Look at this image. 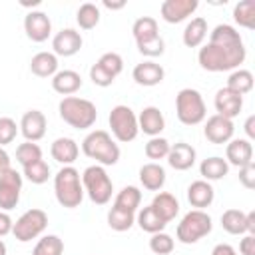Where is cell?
I'll use <instances>...</instances> for the list:
<instances>
[{
	"label": "cell",
	"mask_w": 255,
	"mask_h": 255,
	"mask_svg": "<svg viewBox=\"0 0 255 255\" xmlns=\"http://www.w3.org/2000/svg\"><path fill=\"white\" fill-rule=\"evenodd\" d=\"M239 253L241 255H255V235H245L239 241Z\"/></svg>",
	"instance_id": "bcb514c9"
},
{
	"label": "cell",
	"mask_w": 255,
	"mask_h": 255,
	"mask_svg": "<svg viewBox=\"0 0 255 255\" xmlns=\"http://www.w3.org/2000/svg\"><path fill=\"white\" fill-rule=\"evenodd\" d=\"M205 38H207V20L201 16L191 18V22H187L183 30V44L187 48H199Z\"/></svg>",
	"instance_id": "83f0119b"
},
{
	"label": "cell",
	"mask_w": 255,
	"mask_h": 255,
	"mask_svg": "<svg viewBox=\"0 0 255 255\" xmlns=\"http://www.w3.org/2000/svg\"><path fill=\"white\" fill-rule=\"evenodd\" d=\"M50 153L58 163L72 165L80 155V147H78L76 139H72V137H58V139L52 141Z\"/></svg>",
	"instance_id": "cb8c5ba5"
},
{
	"label": "cell",
	"mask_w": 255,
	"mask_h": 255,
	"mask_svg": "<svg viewBox=\"0 0 255 255\" xmlns=\"http://www.w3.org/2000/svg\"><path fill=\"white\" fill-rule=\"evenodd\" d=\"M225 161L235 167H243L253 161V145L247 137H235L227 141L225 147Z\"/></svg>",
	"instance_id": "e0dca14e"
},
{
	"label": "cell",
	"mask_w": 255,
	"mask_h": 255,
	"mask_svg": "<svg viewBox=\"0 0 255 255\" xmlns=\"http://www.w3.org/2000/svg\"><path fill=\"white\" fill-rule=\"evenodd\" d=\"M52 88L60 96H74L82 88V76L76 70H58L52 76Z\"/></svg>",
	"instance_id": "603a6c76"
},
{
	"label": "cell",
	"mask_w": 255,
	"mask_h": 255,
	"mask_svg": "<svg viewBox=\"0 0 255 255\" xmlns=\"http://www.w3.org/2000/svg\"><path fill=\"white\" fill-rule=\"evenodd\" d=\"M137 128H139V131H143L145 135L155 137V135H159V133L165 129V118H163V114L159 112V108H155V106H145V108L141 110V114L137 116Z\"/></svg>",
	"instance_id": "ffe728a7"
},
{
	"label": "cell",
	"mask_w": 255,
	"mask_h": 255,
	"mask_svg": "<svg viewBox=\"0 0 255 255\" xmlns=\"http://www.w3.org/2000/svg\"><path fill=\"white\" fill-rule=\"evenodd\" d=\"M16 159H18V163L22 167H26V165L42 159V147L38 143H34V141H24V143H20L16 147Z\"/></svg>",
	"instance_id": "ab89813d"
},
{
	"label": "cell",
	"mask_w": 255,
	"mask_h": 255,
	"mask_svg": "<svg viewBox=\"0 0 255 255\" xmlns=\"http://www.w3.org/2000/svg\"><path fill=\"white\" fill-rule=\"evenodd\" d=\"M229 171V163L219 157V155H213V157H207L199 163V173L205 181H217V179H223Z\"/></svg>",
	"instance_id": "f546056e"
},
{
	"label": "cell",
	"mask_w": 255,
	"mask_h": 255,
	"mask_svg": "<svg viewBox=\"0 0 255 255\" xmlns=\"http://www.w3.org/2000/svg\"><path fill=\"white\" fill-rule=\"evenodd\" d=\"M76 22L82 30H92L100 24V8L92 2H86L76 12Z\"/></svg>",
	"instance_id": "d590c367"
},
{
	"label": "cell",
	"mask_w": 255,
	"mask_h": 255,
	"mask_svg": "<svg viewBox=\"0 0 255 255\" xmlns=\"http://www.w3.org/2000/svg\"><path fill=\"white\" fill-rule=\"evenodd\" d=\"M213 229V221L211 217L203 211V209H191L187 211L181 221L177 223L175 229V237L177 241H181L183 245H193L199 239H203L205 235H209Z\"/></svg>",
	"instance_id": "52a82bcc"
},
{
	"label": "cell",
	"mask_w": 255,
	"mask_h": 255,
	"mask_svg": "<svg viewBox=\"0 0 255 255\" xmlns=\"http://www.w3.org/2000/svg\"><path fill=\"white\" fill-rule=\"evenodd\" d=\"M64 241L58 235H44L32 249V255H62Z\"/></svg>",
	"instance_id": "74e56055"
},
{
	"label": "cell",
	"mask_w": 255,
	"mask_h": 255,
	"mask_svg": "<svg viewBox=\"0 0 255 255\" xmlns=\"http://www.w3.org/2000/svg\"><path fill=\"white\" fill-rule=\"evenodd\" d=\"M0 255H6V243L0 239Z\"/></svg>",
	"instance_id": "11a10c76"
},
{
	"label": "cell",
	"mask_w": 255,
	"mask_h": 255,
	"mask_svg": "<svg viewBox=\"0 0 255 255\" xmlns=\"http://www.w3.org/2000/svg\"><path fill=\"white\" fill-rule=\"evenodd\" d=\"M58 112H60V118L70 128H76V129H88L98 120L96 104L86 98H78V96L62 98V102L58 104Z\"/></svg>",
	"instance_id": "3957f363"
},
{
	"label": "cell",
	"mask_w": 255,
	"mask_h": 255,
	"mask_svg": "<svg viewBox=\"0 0 255 255\" xmlns=\"http://www.w3.org/2000/svg\"><path fill=\"white\" fill-rule=\"evenodd\" d=\"M245 133H247V139L249 141L255 137V116H249L245 120Z\"/></svg>",
	"instance_id": "681fc988"
},
{
	"label": "cell",
	"mask_w": 255,
	"mask_h": 255,
	"mask_svg": "<svg viewBox=\"0 0 255 255\" xmlns=\"http://www.w3.org/2000/svg\"><path fill=\"white\" fill-rule=\"evenodd\" d=\"M24 32L32 42H46L52 34V22L46 12L42 10H32L24 18Z\"/></svg>",
	"instance_id": "4fadbf2b"
},
{
	"label": "cell",
	"mask_w": 255,
	"mask_h": 255,
	"mask_svg": "<svg viewBox=\"0 0 255 255\" xmlns=\"http://www.w3.org/2000/svg\"><path fill=\"white\" fill-rule=\"evenodd\" d=\"M131 78L137 86H145V88H151V86H157L163 82L165 78V70L153 62V60H145L141 64H137L131 72Z\"/></svg>",
	"instance_id": "ac0fdd59"
},
{
	"label": "cell",
	"mask_w": 255,
	"mask_h": 255,
	"mask_svg": "<svg viewBox=\"0 0 255 255\" xmlns=\"http://www.w3.org/2000/svg\"><path fill=\"white\" fill-rule=\"evenodd\" d=\"M213 106H215L219 116L233 120L243 110V96H239L227 88H221V90H217V94L213 98Z\"/></svg>",
	"instance_id": "d6986e66"
},
{
	"label": "cell",
	"mask_w": 255,
	"mask_h": 255,
	"mask_svg": "<svg viewBox=\"0 0 255 255\" xmlns=\"http://www.w3.org/2000/svg\"><path fill=\"white\" fill-rule=\"evenodd\" d=\"M22 175H24L30 183L42 185V183H46L48 177H50V165H48L44 159H38V161L30 163V165L22 167Z\"/></svg>",
	"instance_id": "8d00e7d4"
},
{
	"label": "cell",
	"mask_w": 255,
	"mask_h": 255,
	"mask_svg": "<svg viewBox=\"0 0 255 255\" xmlns=\"http://www.w3.org/2000/svg\"><path fill=\"white\" fill-rule=\"evenodd\" d=\"M149 205L153 207V211H155L165 223H169L171 219H175V215L179 213V201H177V197L171 195V193H167V191L155 193V197L151 199Z\"/></svg>",
	"instance_id": "d4e9b609"
},
{
	"label": "cell",
	"mask_w": 255,
	"mask_h": 255,
	"mask_svg": "<svg viewBox=\"0 0 255 255\" xmlns=\"http://www.w3.org/2000/svg\"><path fill=\"white\" fill-rule=\"evenodd\" d=\"M197 6H199L197 0H165L161 2L159 12L167 24H179L187 20L197 10Z\"/></svg>",
	"instance_id": "5bb4252c"
},
{
	"label": "cell",
	"mask_w": 255,
	"mask_h": 255,
	"mask_svg": "<svg viewBox=\"0 0 255 255\" xmlns=\"http://www.w3.org/2000/svg\"><path fill=\"white\" fill-rule=\"evenodd\" d=\"M211 255H237V251L229 243H219L211 249Z\"/></svg>",
	"instance_id": "c3c4849f"
},
{
	"label": "cell",
	"mask_w": 255,
	"mask_h": 255,
	"mask_svg": "<svg viewBox=\"0 0 255 255\" xmlns=\"http://www.w3.org/2000/svg\"><path fill=\"white\" fill-rule=\"evenodd\" d=\"M8 167H10V155H8V151L4 147H0V173L6 171Z\"/></svg>",
	"instance_id": "816d5d0a"
},
{
	"label": "cell",
	"mask_w": 255,
	"mask_h": 255,
	"mask_svg": "<svg viewBox=\"0 0 255 255\" xmlns=\"http://www.w3.org/2000/svg\"><path fill=\"white\" fill-rule=\"evenodd\" d=\"M22 193V173L8 167L0 173V209L10 211L18 205Z\"/></svg>",
	"instance_id": "8fae6325"
},
{
	"label": "cell",
	"mask_w": 255,
	"mask_h": 255,
	"mask_svg": "<svg viewBox=\"0 0 255 255\" xmlns=\"http://www.w3.org/2000/svg\"><path fill=\"white\" fill-rule=\"evenodd\" d=\"M131 34L135 38V44H143L147 40H153L159 36V30H157V20L151 18V16H141L133 22L131 26Z\"/></svg>",
	"instance_id": "4dcf8cb0"
},
{
	"label": "cell",
	"mask_w": 255,
	"mask_h": 255,
	"mask_svg": "<svg viewBox=\"0 0 255 255\" xmlns=\"http://www.w3.org/2000/svg\"><path fill=\"white\" fill-rule=\"evenodd\" d=\"M30 72L38 78H52L58 72V56L54 52H38L30 60Z\"/></svg>",
	"instance_id": "484cf974"
},
{
	"label": "cell",
	"mask_w": 255,
	"mask_h": 255,
	"mask_svg": "<svg viewBox=\"0 0 255 255\" xmlns=\"http://www.w3.org/2000/svg\"><path fill=\"white\" fill-rule=\"evenodd\" d=\"M239 181L245 189H253L255 187V163H247L243 167H239Z\"/></svg>",
	"instance_id": "f6af8a7d"
},
{
	"label": "cell",
	"mask_w": 255,
	"mask_h": 255,
	"mask_svg": "<svg viewBox=\"0 0 255 255\" xmlns=\"http://www.w3.org/2000/svg\"><path fill=\"white\" fill-rule=\"evenodd\" d=\"M82 151L90 159H96L98 165H116L120 161V145L106 129L90 131L82 141Z\"/></svg>",
	"instance_id": "277c9868"
},
{
	"label": "cell",
	"mask_w": 255,
	"mask_h": 255,
	"mask_svg": "<svg viewBox=\"0 0 255 255\" xmlns=\"http://www.w3.org/2000/svg\"><path fill=\"white\" fill-rule=\"evenodd\" d=\"M18 128H20V133L26 137V141H34L36 143L46 135L48 122H46V116L40 110H28L22 116Z\"/></svg>",
	"instance_id": "2e32d148"
},
{
	"label": "cell",
	"mask_w": 255,
	"mask_h": 255,
	"mask_svg": "<svg viewBox=\"0 0 255 255\" xmlns=\"http://www.w3.org/2000/svg\"><path fill=\"white\" fill-rule=\"evenodd\" d=\"M233 20L247 30L255 28V0H241L233 8Z\"/></svg>",
	"instance_id": "e575fe53"
},
{
	"label": "cell",
	"mask_w": 255,
	"mask_h": 255,
	"mask_svg": "<svg viewBox=\"0 0 255 255\" xmlns=\"http://www.w3.org/2000/svg\"><path fill=\"white\" fill-rule=\"evenodd\" d=\"M135 223L139 225V229L141 231H145V233H159V231H163L165 229V221L153 211V207L151 205H147V207H143V209H139V213H137V217H135Z\"/></svg>",
	"instance_id": "d6a6232c"
},
{
	"label": "cell",
	"mask_w": 255,
	"mask_h": 255,
	"mask_svg": "<svg viewBox=\"0 0 255 255\" xmlns=\"http://www.w3.org/2000/svg\"><path fill=\"white\" fill-rule=\"evenodd\" d=\"M133 223H135V213H126V211H120L116 207H112L108 211V225L114 231H120V233L128 231V229H131Z\"/></svg>",
	"instance_id": "f35d334b"
},
{
	"label": "cell",
	"mask_w": 255,
	"mask_h": 255,
	"mask_svg": "<svg viewBox=\"0 0 255 255\" xmlns=\"http://www.w3.org/2000/svg\"><path fill=\"white\" fill-rule=\"evenodd\" d=\"M245 227H247V235H255V211H249L247 213Z\"/></svg>",
	"instance_id": "f907efd6"
},
{
	"label": "cell",
	"mask_w": 255,
	"mask_h": 255,
	"mask_svg": "<svg viewBox=\"0 0 255 255\" xmlns=\"http://www.w3.org/2000/svg\"><path fill=\"white\" fill-rule=\"evenodd\" d=\"M137 50H139V54H143L147 58H157V56H161L165 52V42H163L161 36H157L153 40H147L143 44H137Z\"/></svg>",
	"instance_id": "ee69618b"
},
{
	"label": "cell",
	"mask_w": 255,
	"mask_h": 255,
	"mask_svg": "<svg viewBox=\"0 0 255 255\" xmlns=\"http://www.w3.org/2000/svg\"><path fill=\"white\" fill-rule=\"evenodd\" d=\"M124 70V60L120 54L116 52H106L98 58L96 64H92L90 68V80L100 86V88H108L114 84V80L122 74Z\"/></svg>",
	"instance_id": "30bf717a"
},
{
	"label": "cell",
	"mask_w": 255,
	"mask_h": 255,
	"mask_svg": "<svg viewBox=\"0 0 255 255\" xmlns=\"http://www.w3.org/2000/svg\"><path fill=\"white\" fill-rule=\"evenodd\" d=\"M175 247V241L171 235H167L165 231H159V233H153L151 239H149V249L155 253V255H169Z\"/></svg>",
	"instance_id": "b9f144b4"
},
{
	"label": "cell",
	"mask_w": 255,
	"mask_h": 255,
	"mask_svg": "<svg viewBox=\"0 0 255 255\" xmlns=\"http://www.w3.org/2000/svg\"><path fill=\"white\" fill-rule=\"evenodd\" d=\"M108 122H110V128H112V135L122 143L133 141L139 133L137 116L133 114V110L129 106H124V104L114 106L110 116H108Z\"/></svg>",
	"instance_id": "ba28073f"
},
{
	"label": "cell",
	"mask_w": 255,
	"mask_h": 255,
	"mask_svg": "<svg viewBox=\"0 0 255 255\" xmlns=\"http://www.w3.org/2000/svg\"><path fill=\"white\" fill-rule=\"evenodd\" d=\"M54 193L62 207L66 209L80 207V203L84 201V185L80 171L72 165H64L54 175Z\"/></svg>",
	"instance_id": "7a4b0ae2"
},
{
	"label": "cell",
	"mask_w": 255,
	"mask_h": 255,
	"mask_svg": "<svg viewBox=\"0 0 255 255\" xmlns=\"http://www.w3.org/2000/svg\"><path fill=\"white\" fill-rule=\"evenodd\" d=\"M20 131V128L16 126V122L12 118H0V147L12 143L16 139V133Z\"/></svg>",
	"instance_id": "7bdbcfd3"
},
{
	"label": "cell",
	"mask_w": 255,
	"mask_h": 255,
	"mask_svg": "<svg viewBox=\"0 0 255 255\" xmlns=\"http://www.w3.org/2000/svg\"><path fill=\"white\" fill-rule=\"evenodd\" d=\"M215 199V189L209 181L205 179H197V181H191L189 187H187V201L191 207L195 209H203V207H209Z\"/></svg>",
	"instance_id": "7402d4cb"
},
{
	"label": "cell",
	"mask_w": 255,
	"mask_h": 255,
	"mask_svg": "<svg viewBox=\"0 0 255 255\" xmlns=\"http://www.w3.org/2000/svg\"><path fill=\"white\" fill-rule=\"evenodd\" d=\"M169 147H171V143L165 137L155 135V137H149V141L145 143L143 151H145V155L149 159H165L167 153H169Z\"/></svg>",
	"instance_id": "60d3db41"
},
{
	"label": "cell",
	"mask_w": 255,
	"mask_h": 255,
	"mask_svg": "<svg viewBox=\"0 0 255 255\" xmlns=\"http://www.w3.org/2000/svg\"><path fill=\"white\" fill-rule=\"evenodd\" d=\"M245 56L247 50L239 32L231 24H217L209 34V42L199 48L197 62L207 72H229L237 70Z\"/></svg>",
	"instance_id": "6da1fadb"
},
{
	"label": "cell",
	"mask_w": 255,
	"mask_h": 255,
	"mask_svg": "<svg viewBox=\"0 0 255 255\" xmlns=\"http://www.w3.org/2000/svg\"><path fill=\"white\" fill-rule=\"evenodd\" d=\"M82 185H84V193H88L90 201L96 205H106L112 199L114 183L104 165L96 163V165L86 167L82 173Z\"/></svg>",
	"instance_id": "8992f818"
},
{
	"label": "cell",
	"mask_w": 255,
	"mask_h": 255,
	"mask_svg": "<svg viewBox=\"0 0 255 255\" xmlns=\"http://www.w3.org/2000/svg\"><path fill=\"white\" fill-rule=\"evenodd\" d=\"M195 147L185 143V141H177L169 147V153H167V163L175 169V171H185L189 167H193L195 163Z\"/></svg>",
	"instance_id": "44dd1931"
},
{
	"label": "cell",
	"mask_w": 255,
	"mask_h": 255,
	"mask_svg": "<svg viewBox=\"0 0 255 255\" xmlns=\"http://www.w3.org/2000/svg\"><path fill=\"white\" fill-rule=\"evenodd\" d=\"M139 203H141V191L135 185H126L118 191L112 207H116L120 211H126V213H135Z\"/></svg>",
	"instance_id": "f1b7e54d"
},
{
	"label": "cell",
	"mask_w": 255,
	"mask_h": 255,
	"mask_svg": "<svg viewBox=\"0 0 255 255\" xmlns=\"http://www.w3.org/2000/svg\"><path fill=\"white\" fill-rule=\"evenodd\" d=\"M175 116L183 126H197L205 120L207 108L195 88H183L175 96Z\"/></svg>",
	"instance_id": "5b68a950"
},
{
	"label": "cell",
	"mask_w": 255,
	"mask_h": 255,
	"mask_svg": "<svg viewBox=\"0 0 255 255\" xmlns=\"http://www.w3.org/2000/svg\"><path fill=\"white\" fill-rule=\"evenodd\" d=\"M139 181L147 191H159L165 183V169L155 161L143 163L139 167Z\"/></svg>",
	"instance_id": "4316f807"
},
{
	"label": "cell",
	"mask_w": 255,
	"mask_h": 255,
	"mask_svg": "<svg viewBox=\"0 0 255 255\" xmlns=\"http://www.w3.org/2000/svg\"><path fill=\"white\" fill-rule=\"evenodd\" d=\"M233 131H235L233 120L223 118L219 114L207 118L205 128H203V135L207 137V141H211L215 145H223V143L231 141L233 139Z\"/></svg>",
	"instance_id": "7c38bea8"
},
{
	"label": "cell",
	"mask_w": 255,
	"mask_h": 255,
	"mask_svg": "<svg viewBox=\"0 0 255 255\" xmlns=\"http://www.w3.org/2000/svg\"><path fill=\"white\" fill-rule=\"evenodd\" d=\"M102 4H104V8H108V10H122V8L126 6V0H118V2H110V0H104Z\"/></svg>",
	"instance_id": "f5cc1de1"
},
{
	"label": "cell",
	"mask_w": 255,
	"mask_h": 255,
	"mask_svg": "<svg viewBox=\"0 0 255 255\" xmlns=\"http://www.w3.org/2000/svg\"><path fill=\"white\" fill-rule=\"evenodd\" d=\"M12 227H14L12 217L8 215V211L0 209V237H6L8 233H12Z\"/></svg>",
	"instance_id": "7dc6e473"
},
{
	"label": "cell",
	"mask_w": 255,
	"mask_h": 255,
	"mask_svg": "<svg viewBox=\"0 0 255 255\" xmlns=\"http://www.w3.org/2000/svg\"><path fill=\"white\" fill-rule=\"evenodd\" d=\"M82 34L74 28H62L54 38H52V50L56 56H64L70 58L74 54H78L82 50Z\"/></svg>",
	"instance_id": "9a60e30c"
},
{
	"label": "cell",
	"mask_w": 255,
	"mask_h": 255,
	"mask_svg": "<svg viewBox=\"0 0 255 255\" xmlns=\"http://www.w3.org/2000/svg\"><path fill=\"white\" fill-rule=\"evenodd\" d=\"M227 90L239 94V96H245L253 90V74L249 70H243V68H237L229 74L227 78Z\"/></svg>",
	"instance_id": "836d02e7"
},
{
	"label": "cell",
	"mask_w": 255,
	"mask_h": 255,
	"mask_svg": "<svg viewBox=\"0 0 255 255\" xmlns=\"http://www.w3.org/2000/svg\"><path fill=\"white\" fill-rule=\"evenodd\" d=\"M245 219H247V213H243L241 209H225L221 213V227L229 235H245L247 233Z\"/></svg>",
	"instance_id": "1f68e13d"
},
{
	"label": "cell",
	"mask_w": 255,
	"mask_h": 255,
	"mask_svg": "<svg viewBox=\"0 0 255 255\" xmlns=\"http://www.w3.org/2000/svg\"><path fill=\"white\" fill-rule=\"evenodd\" d=\"M40 0H32V2H22V6H38Z\"/></svg>",
	"instance_id": "db71d44e"
},
{
	"label": "cell",
	"mask_w": 255,
	"mask_h": 255,
	"mask_svg": "<svg viewBox=\"0 0 255 255\" xmlns=\"http://www.w3.org/2000/svg\"><path fill=\"white\" fill-rule=\"evenodd\" d=\"M48 227V215L44 209L32 207L28 211H24L12 227V235L20 241V243H28L36 237H40L44 233V229Z\"/></svg>",
	"instance_id": "9c48e42d"
}]
</instances>
